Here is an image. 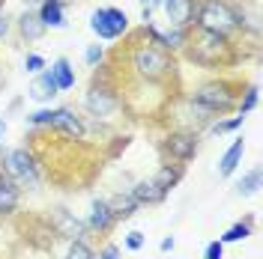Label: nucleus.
<instances>
[{"label": "nucleus", "instance_id": "obj_11", "mask_svg": "<svg viewBox=\"0 0 263 259\" xmlns=\"http://www.w3.org/2000/svg\"><path fill=\"white\" fill-rule=\"evenodd\" d=\"M132 197H135V203H138V206H141V203H162L164 197H167V191L159 188V182H156V179H147V182H138V185H135Z\"/></svg>", "mask_w": 263, "mask_h": 259}, {"label": "nucleus", "instance_id": "obj_31", "mask_svg": "<svg viewBox=\"0 0 263 259\" xmlns=\"http://www.w3.org/2000/svg\"><path fill=\"white\" fill-rule=\"evenodd\" d=\"M6 33V21H3V15H0V36Z\"/></svg>", "mask_w": 263, "mask_h": 259}, {"label": "nucleus", "instance_id": "obj_26", "mask_svg": "<svg viewBox=\"0 0 263 259\" xmlns=\"http://www.w3.org/2000/svg\"><path fill=\"white\" fill-rule=\"evenodd\" d=\"M27 72H39V69H45V60H42V57H39V54H30V57H27Z\"/></svg>", "mask_w": 263, "mask_h": 259}, {"label": "nucleus", "instance_id": "obj_14", "mask_svg": "<svg viewBox=\"0 0 263 259\" xmlns=\"http://www.w3.org/2000/svg\"><path fill=\"white\" fill-rule=\"evenodd\" d=\"M18 206V185L6 173H0V214H9Z\"/></svg>", "mask_w": 263, "mask_h": 259}, {"label": "nucleus", "instance_id": "obj_2", "mask_svg": "<svg viewBox=\"0 0 263 259\" xmlns=\"http://www.w3.org/2000/svg\"><path fill=\"white\" fill-rule=\"evenodd\" d=\"M132 66H135V72H138L141 78H147V81H159V78H164V75L174 69L167 51L156 48V45H141V48H135Z\"/></svg>", "mask_w": 263, "mask_h": 259}, {"label": "nucleus", "instance_id": "obj_27", "mask_svg": "<svg viewBox=\"0 0 263 259\" xmlns=\"http://www.w3.org/2000/svg\"><path fill=\"white\" fill-rule=\"evenodd\" d=\"M242 119H246V116H236V119H228V122H218V125H215V131H233V128H239V125H242Z\"/></svg>", "mask_w": 263, "mask_h": 259}, {"label": "nucleus", "instance_id": "obj_33", "mask_svg": "<svg viewBox=\"0 0 263 259\" xmlns=\"http://www.w3.org/2000/svg\"><path fill=\"white\" fill-rule=\"evenodd\" d=\"M144 3H153V0H144Z\"/></svg>", "mask_w": 263, "mask_h": 259}, {"label": "nucleus", "instance_id": "obj_19", "mask_svg": "<svg viewBox=\"0 0 263 259\" xmlns=\"http://www.w3.org/2000/svg\"><path fill=\"white\" fill-rule=\"evenodd\" d=\"M45 30L42 24H39V18L36 15H21V33L27 36V39H39V33Z\"/></svg>", "mask_w": 263, "mask_h": 259}, {"label": "nucleus", "instance_id": "obj_4", "mask_svg": "<svg viewBox=\"0 0 263 259\" xmlns=\"http://www.w3.org/2000/svg\"><path fill=\"white\" fill-rule=\"evenodd\" d=\"M6 176L12 182H21V185H36V164L33 158L24 152V149H12L6 155Z\"/></svg>", "mask_w": 263, "mask_h": 259}, {"label": "nucleus", "instance_id": "obj_29", "mask_svg": "<svg viewBox=\"0 0 263 259\" xmlns=\"http://www.w3.org/2000/svg\"><path fill=\"white\" fill-rule=\"evenodd\" d=\"M117 256H120V250H117L114 244H108V247H105V250L99 253V259H117Z\"/></svg>", "mask_w": 263, "mask_h": 259}, {"label": "nucleus", "instance_id": "obj_24", "mask_svg": "<svg viewBox=\"0 0 263 259\" xmlns=\"http://www.w3.org/2000/svg\"><path fill=\"white\" fill-rule=\"evenodd\" d=\"M203 259H224V244L221 242H210L203 250Z\"/></svg>", "mask_w": 263, "mask_h": 259}, {"label": "nucleus", "instance_id": "obj_17", "mask_svg": "<svg viewBox=\"0 0 263 259\" xmlns=\"http://www.w3.org/2000/svg\"><path fill=\"white\" fill-rule=\"evenodd\" d=\"M111 206V211H114V221H120V218H129L132 211L138 209V203H135V197H117L114 203H108Z\"/></svg>", "mask_w": 263, "mask_h": 259}, {"label": "nucleus", "instance_id": "obj_16", "mask_svg": "<svg viewBox=\"0 0 263 259\" xmlns=\"http://www.w3.org/2000/svg\"><path fill=\"white\" fill-rule=\"evenodd\" d=\"M242 152H246V143H242V140H236V143H233V146L228 149V152H224V158H221V167H218V173H221V176H230V173L236 170L239 158H242Z\"/></svg>", "mask_w": 263, "mask_h": 259}, {"label": "nucleus", "instance_id": "obj_22", "mask_svg": "<svg viewBox=\"0 0 263 259\" xmlns=\"http://www.w3.org/2000/svg\"><path fill=\"white\" fill-rule=\"evenodd\" d=\"M260 188V170H251L248 176H242V182H239V191L242 194H254Z\"/></svg>", "mask_w": 263, "mask_h": 259}, {"label": "nucleus", "instance_id": "obj_18", "mask_svg": "<svg viewBox=\"0 0 263 259\" xmlns=\"http://www.w3.org/2000/svg\"><path fill=\"white\" fill-rule=\"evenodd\" d=\"M180 176H182L180 167H162V170H159V176H156V182H159V188L171 191V188L180 182Z\"/></svg>", "mask_w": 263, "mask_h": 259}, {"label": "nucleus", "instance_id": "obj_30", "mask_svg": "<svg viewBox=\"0 0 263 259\" xmlns=\"http://www.w3.org/2000/svg\"><path fill=\"white\" fill-rule=\"evenodd\" d=\"M159 247H162V253H167V250H174V239H162V244H159Z\"/></svg>", "mask_w": 263, "mask_h": 259}, {"label": "nucleus", "instance_id": "obj_32", "mask_svg": "<svg viewBox=\"0 0 263 259\" xmlns=\"http://www.w3.org/2000/svg\"><path fill=\"white\" fill-rule=\"evenodd\" d=\"M3 131H6V122H3V119H0V140H3Z\"/></svg>", "mask_w": 263, "mask_h": 259}, {"label": "nucleus", "instance_id": "obj_23", "mask_svg": "<svg viewBox=\"0 0 263 259\" xmlns=\"http://www.w3.org/2000/svg\"><path fill=\"white\" fill-rule=\"evenodd\" d=\"M66 259H93V250H90V244L87 242H75L72 247H69Z\"/></svg>", "mask_w": 263, "mask_h": 259}, {"label": "nucleus", "instance_id": "obj_13", "mask_svg": "<svg viewBox=\"0 0 263 259\" xmlns=\"http://www.w3.org/2000/svg\"><path fill=\"white\" fill-rule=\"evenodd\" d=\"M48 72H51V78H54V83H57V90H60V93L75 87V72H72V63H69L66 57L54 60V66H51Z\"/></svg>", "mask_w": 263, "mask_h": 259}, {"label": "nucleus", "instance_id": "obj_25", "mask_svg": "<svg viewBox=\"0 0 263 259\" xmlns=\"http://www.w3.org/2000/svg\"><path fill=\"white\" fill-rule=\"evenodd\" d=\"M126 247H129V250H141V247H144V235H141V232H129Z\"/></svg>", "mask_w": 263, "mask_h": 259}, {"label": "nucleus", "instance_id": "obj_7", "mask_svg": "<svg viewBox=\"0 0 263 259\" xmlns=\"http://www.w3.org/2000/svg\"><path fill=\"white\" fill-rule=\"evenodd\" d=\"M164 12L174 30H185L189 24H195V0H164Z\"/></svg>", "mask_w": 263, "mask_h": 259}, {"label": "nucleus", "instance_id": "obj_1", "mask_svg": "<svg viewBox=\"0 0 263 259\" xmlns=\"http://www.w3.org/2000/svg\"><path fill=\"white\" fill-rule=\"evenodd\" d=\"M195 24L200 30L215 33V36H228L236 27V12L230 9L224 0H203L200 6H195Z\"/></svg>", "mask_w": 263, "mask_h": 259}, {"label": "nucleus", "instance_id": "obj_5", "mask_svg": "<svg viewBox=\"0 0 263 259\" xmlns=\"http://www.w3.org/2000/svg\"><path fill=\"white\" fill-rule=\"evenodd\" d=\"M195 101L200 107H206L210 114H221V111H228L230 104H233V96L228 93V87L224 83H206V87H200L195 93Z\"/></svg>", "mask_w": 263, "mask_h": 259}, {"label": "nucleus", "instance_id": "obj_28", "mask_svg": "<svg viewBox=\"0 0 263 259\" xmlns=\"http://www.w3.org/2000/svg\"><path fill=\"white\" fill-rule=\"evenodd\" d=\"M99 60H102V48H99V45H90V48H87V63L96 66Z\"/></svg>", "mask_w": 263, "mask_h": 259}, {"label": "nucleus", "instance_id": "obj_3", "mask_svg": "<svg viewBox=\"0 0 263 259\" xmlns=\"http://www.w3.org/2000/svg\"><path fill=\"white\" fill-rule=\"evenodd\" d=\"M90 27L99 39H120L126 27H129V18L123 9H114V6H105V9H96L93 18H90Z\"/></svg>", "mask_w": 263, "mask_h": 259}, {"label": "nucleus", "instance_id": "obj_9", "mask_svg": "<svg viewBox=\"0 0 263 259\" xmlns=\"http://www.w3.org/2000/svg\"><path fill=\"white\" fill-rule=\"evenodd\" d=\"M87 107H90V111H93L96 116H108V114H114L117 98H114V93H108V90H99V87H93V90L87 93Z\"/></svg>", "mask_w": 263, "mask_h": 259}, {"label": "nucleus", "instance_id": "obj_10", "mask_svg": "<svg viewBox=\"0 0 263 259\" xmlns=\"http://www.w3.org/2000/svg\"><path fill=\"white\" fill-rule=\"evenodd\" d=\"M87 227L96 229V232H108V229L114 227V211H111V206L102 203V200H96L93 209H90V221H87Z\"/></svg>", "mask_w": 263, "mask_h": 259}, {"label": "nucleus", "instance_id": "obj_21", "mask_svg": "<svg viewBox=\"0 0 263 259\" xmlns=\"http://www.w3.org/2000/svg\"><path fill=\"white\" fill-rule=\"evenodd\" d=\"M257 93H260V90H257V87H248V90H246V98H242V101H239V116L251 114V111H254V107H257Z\"/></svg>", "mask_w": 263, "mask_h": 259}, {"label": "nucleus", "instance_id": "obj_6", "mask_svg": "<svg viewBox=\"0 0 263 259\" xmlns=\"http://www.w3.org/2000/svg\"><path fill=\"white\" fill-rule=\"evenodd\" d=\"M164 152H167L174 161H189V158H195V152H197V137L195 134H185V131L171 134V137L164 140Z\"/></svg>", "mask_w": 263, "mask_h": 259}, {"label": "nucleus", "instance_id": "obj_20", "mask_svg": "<svg viewBox=\"0 0 263 259\" xmlns=\"http://www.w3.org/2000/svg\"><path fill=\"white\" fill-rule=\"evenodd\" d=\"M248 232H251V227L248 224H236V227H230L218 242L221 244H230V242H242V239H248Z\"/></svg>", "mask_w": 263, "mask_h": 259}, {"label": "nucleus", "instance_id": "obj_12", "mask_svg": "<svg viewBox=\"0 0 263 259\" xmlns=\"http://www.w3.org/2000/svg\"><path fill=\"white\" fill-rule=\"evenodd\" d=\"M39 24L42 27H63L66 18H63V3L60 0H42V9H39Z\"/></svg>", "mask_w": 263, "mask_h": 259}, {"label": "nucleus", "instance_id": "obj_8", "mask_svg": "<svg viewBox=\"0 0 263 259\" xmlns=\"http://www.w3.org/2000/svg\"><path fill=\"white\" fill-rule=\"evenodd\" d=\"M48 125H54L57 131H63V134H69V137H81V134H84L81 119L72 114V111H66V107L51 111V122H48Z\"/></svg>", "mask_w": 263, "mask_h": 259}, {"label": "nucleus", "instance_id": "obj_15", "mask_svg": "<svg viewBox=\"0 0 263 259\" xmlns=\"http://www.w3.org/2000/svg\"><path fill=\"white\" fill-rule=\"evenodd\" d=\"M57 93H60V90H57V83L51 78V72H42L30 87V96L36 98V101H48V98H54Z\"/></svg>", "mask_w": 263, "mask_h": 259}]
</instances>
